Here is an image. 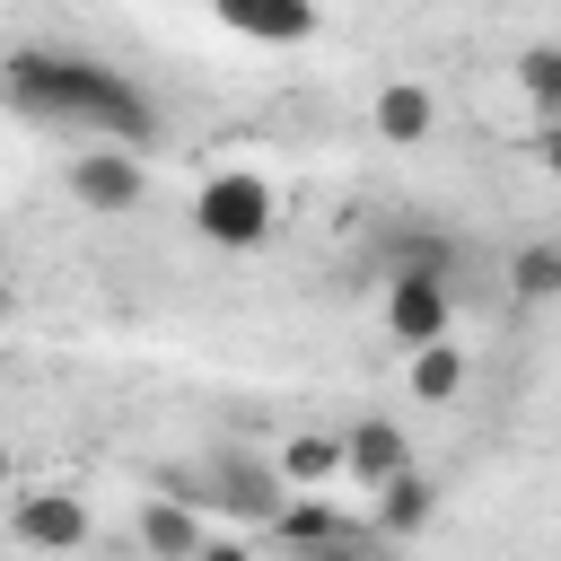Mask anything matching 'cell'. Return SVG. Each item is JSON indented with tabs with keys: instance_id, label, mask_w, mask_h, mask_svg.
<instances>
[{
	"instance_id": "obj_1",
	"label": "cell",
	"mask_w": 561,
	"mask_h": 561,
	"mask_svg": "<svg viewBox=\"0 0 561 561\" xmlns=\"http://www.w3.org/2000/svg\"><path fill=\"white\" fill-rule=\"evenodd\" d=\"M0 88L18 114L35 123H61V131H105V140H158V105L140 96V79H123L114 61L96 53H70V44H18L0 61Z\"/></svg>"
},
{
	"instance_id": "obj_2",
	"label": "cell",
	"mask_w": 561,
	"mask_h": 561,
	"mask_svg": "<svg viewBox=\"0 0 561 561\" xmlns=\"http://www.w3.org/2000/svg\"><path fill=\"white\" fill-rule=\"evenodd\" d=\"M149 491H167V500H184V508H202V517L219 508V517H237V526H280V508L298 500V491L280 482V456H254V447H237V438L202 447V465H158Z\"/></svg>"
},
{
	"instance_id": "obj_3",
	"label": "cell",
	"mask_w": 561,
	"mask_h": 561,
	"mask_svg": "<svg viewBox=\"0 0 561 561\" xmlns=\"http://www.w3.org/2000/svg\"><path fill=\"white\" fill-rule=\"evenodd\" d=\"M272 219H280V202H272V184H263L254 167H219V175L193 193V228H202L210 245H228V254L263 245Z\"/></svg>"
},
{
	"instance_id": "obj_4",
	"label": "cell",
	"mask_w": 561,
	"mask_h": 561,
	"mask_svg": "<svg viewBox=\"0 0 561 561\" xmlns=\"http://www.w3.org/2000/svg\"><path fill=\"white\" fill-rule=\"evenodd\" d=\"M456 324V280H430V272H386V333L403 351H430L447 342Z\"/></svg>"
},
{
	"instance_id": "obj_5",
	"label": "cell",
	"mask_w": 561,
	"mask_h": 561,
	"mask_svg": "<svg viewBox=\"0 0 561 561\" xmlns=\"http://www.w3.org/2000/svg\"><path fill=\"white\" fill-rule=\"evenodd\" d=\"M70 193H79L88 210H140L149 167H140V149H79V158H70Z\"/></svg>"
},
{
	"instance_id": "obj_6",
	"label": "cell",
	"mask_w": 561,
	"mask_h": 561,
	"mask_svg": "<svg viewBox=\"0 0 561 561\" xmlns=\"http://www.w3.org/2000/svg\"><path fill=\"white\" fill-rule=\"evenodd\" d=\"M9 535H18L26 552H79V543H88V500H79V491H26V500L9 508Z\"/></svg>"
},
{
	"instance_id": "obj_7",
	"label": "cell",
	"mask_w": 561,
	"mask_h": 561,
	"mask_svg": "<svg viewBox=\"0 0 561 561\" xmlns=\"http://www.w3.org/2000/svg\"><path fill=\"white\" fill-rule=\"evenodd\" d=\"M342 473H351V491H386L394 473H412V438L394 421H351L342 430Z\"/></svg>"
},
{
	"instance_id": "obj_8",
	"label": "cell",
	"mask_w": 561,
	"mask_h": 561,
	"mask_svg": "<svg viewBox=\"0 0 561 561\" xmlns=\"http://www.w3.org/2000/svg\"><path fill=\"white\" fill-rule=\"evenodd\" d=\"M202 543H210L202 508H184V500H167V491L140 500V552H149V561H202Z\"/></svg>"
},
{
	"instance_id": "obj_9",
	"label": "cell",
	"mask_w": 561,
	"mask_h": 561,
	"mask_svg": "<svg viewBox=\"0 0 561 561\" xmlns=\"http://www.w3.org/2000/svg\"><path fill=\"white\" fill-rule=\"evenodd\" d=\"M430 517H438V482H430L421 465H412V473H394V482L377 491V535H386V543H403V535H421Z\"/></svg>"
},
{
	"instance_id": "obj_10",
	"label": "cell",
	"mask_w": 561,
	"mask_h": 561,
	"mask_svg": "<svg viewBox=\"0 0 561 561\" xmlns=\"http://www.w3.org/2000/svg\"><path fill=\"white\" fill-rule=\"evenodd\" d=\"M219 26H237V35H254V44H307V35H316V9H307V0H280V9H245V0H228Z\"/></svg>"
},
{
	"instance_id": "obj_11",
	"label": "cell",
	"mask_w": 561,
	"mask_h": 561,
	"mask_svg": "<svg viewBox=\"0 0 561 561\" xmlns=\"http://www.w3.org/2000/svg\"><path fill=\"white\" fill-rule=\"evenodd\" d=\"M430 123H438V105H430L421 79H386L377 88V131L386 140H430Z\"/></svg>"
},
{
	"instance_id": "obj_12",
	"label": "cell",
	"mask_w": 561,
	"mask_h": 561,
	"mask_svg": "<svg viewBox=\"0 0 561 561\" xmlns=\"http://www.w3.org/2000/svg\"><path fill=\"white\" fill-rule=\"evenodd\" d=\"M333 473H342V438H324V430H298V438L280 447V482H289L298 500H307L316 482H333Z\"/></svg>"
},
{
	"instance_id": "obj_13",
	"label": "cell",
	"mask_w": 561,
	"mask_h": 561,
	"mask_svg": "<svg viewBox=\"0 0 561 561\" xmlns=\"http://www.w3.org/2000/svg\"><path fill=\"white\" fill-rule=\"evenodd\" d=\"M412 394H421V403H456V394H465V351H456V342L412 351Z\"/></svg>"
},
{
	"instance_id": "obj_14",
	"label": "cell",
	"mask_w": 561,
	"mask_h": 561,
	"mask_svg": "<svg viewBox=\"0 0 561 561\" xmlns=\"http://www.w3.org/2000/svg\"><path fill=\"white\" fill-rule=\"evenodd\" d=\"M517 88L535 96V114H543V131L561 123V44H526L517 53Z\"/></svg>"
},
{
	"instance_id": "obj_15",
	"label": "cell",
	"mask_w": 561,
	"mask_h": 561,
	"mask_svg": "<svg viewBox=\"0 0 561 561\" xmlns=\"http://www.w3.org/2000/svg\"><path fill=\"white\" fill-rule=\"evenodd\" d=\"M508 289H517V298H561V254H552V245H526V254L508 263Z\"/></svg>"
},
{
	"instance_id": "obj_16",
	"label": "cell",
	"mask_w": 561,
	"mask_h": 561,
	"mask_svg": "<svg viewBox=\"0 0 561 561\" xmlns=\"http://www.w3.org/2000/svg\"><path fill=\"white\" fill-rule=\"evenodd\" d=\"M202 561H254L245 543H202Z\"/></svg>"
},
{
	"instance_id": "obj_17",
	"label": "cell",
	"mask_w": 561,
	"mask_h": 561,
	"mask_svg": "<svg viewBox=\"0 0 561 561\" xmlns=\"http://www.w3.org/2000/svg\"><path fill=\"white\" fill-rule=\"evenodd\" d=\"M543 167H552V175H561V123H552V131H543Z\"/></svg>"
},
{
	"instance_id": "obj_18",
	"label": "cell",
	"mask_w": 561,
	"mask_h": 561,
	"mask_svg": "<svg viewBox=\"0 0 561 561\" xmlns=\"http://www.w3.org/2000/svg\"><path fill=\"white\" fill-rule=\"evenodd\" d=\"M0 324H9V280H0Z\"/></svg>"
},
{
	"instance_id": "obj_19",
	"label": "cell",
	"mask_w": 561,
	"mask_h": 561,
	"mask_svg": "<svg viewBox=\"0 0 561 561\" xmlns=\"http://www.w3.org/2000/svg\"><path fill=\"white\" fill-rule=\"evenodd\" d=\"M0 482H9V456H0Z\"/></svg>"
}]
</instances>
